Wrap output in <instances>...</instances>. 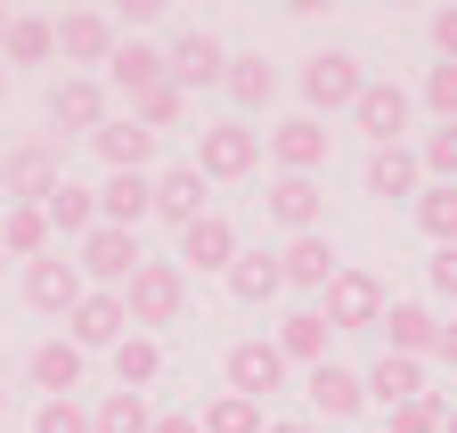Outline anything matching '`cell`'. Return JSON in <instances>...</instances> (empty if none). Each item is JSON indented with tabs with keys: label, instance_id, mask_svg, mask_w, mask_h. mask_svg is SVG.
Returning a JSON list of instances; mask_svg holds the SVG:
<instances>
[{
	"label": "cell",
	"instance_id": "cell-1",
	"mask_svg": "<svg viewBox=\"0 0 457 433\" xmlns=\"http://www.w3.org/2000/svg\"><path fill=\"white\" fill-rule=\"evenodd\" d=\"M384 311H392V295H384L376 270H360V262H343L335 279H327V295H319V319H327L335 336H368V328H384Z\"/></svg>",
	"mask_w": 457,
	"mask_h": 433
},
{
	"label": "cell",
	"instance_id": "cell-2",
	"mask_svg": "<svg viewBox=\"0 0 457 433\" xmlns=\"http://www.w3.org/2000/svg\"><path fill=\"white\" fill-rule=\"evenodd\" d=\"M123 303H131V328H139V336H155V328H180V311H188V270L147 254V262L131 270Z\"/></svg>",
	"mask_w": 457,
	"mask_h": 433
},
{
	"label": "cell",
	"instance_id": "cell-3",
	"mask_svg": "<svg viewBox=\"0 0 457 433\" xmlns=\"http://www.w3.org/2000/svg\"><path fill=\"white\" fill-rule=\"evenodd\" d=\"M409 123H417V90L392 74H368V90L352 98V131L368 147H409Z\"/></svg>",
	"mask_w": 457,
	"mask_h": 433
},
{
	"label": "cell",
	"instance_id": "cell-4",
	"mask_svg": "<svg viewBox=\"0 0 457 433\" xmlns=\"http://www.w3.org/2000/svg\"><path fill=\"white\" fill-rule=\"evenodd\" d=\"M295 90H303V106H311V115L327 123V115H352V98L368 90V74H360V58H352V49H319V58H303Z\"/></svg>",
	"mask_w": 457,
	"mask_h": 433
},
{
	"label": "cell",
	"instance_id": "cell-5",
	"mask_svg": "<svg viewBox=\"0 0 457 433\" xmlns=\"http://www.w3.org/2000/svg\"><path fill=\"white\" fill-rule=\"evenodd\" d=\"M188 164H196L204 180H253V172H262V131L237 123V115H228V123H204Z\"/></svg>",
	"mask_w": 457,
	"mask_h": 433
},
{
	"label": "cell",
	"instance_id": "cell-6",
	"mask_svg": "<svg viewBox=\"0 0 457 433\" xmlns=\"http://www.w3.org/2000/svg\"><path fill=\"white\" fill-rule=\"evenodd\" d=\"M139 262H147L139 229H106V221H98V229L74 246V270H82V287H106V295H123Z\"/></svg>",
	"mask_w": 457,
	"mask_h": 433
},
{
	"label": "cell",
	"instance_id": "cell-7",
	"mask_svg": "<svg viewBox=\"0 0 457 433\" xmlns=\"http://www.w3.org/2000/svg\"><path fill=\"white\" fill-rule=\"evenodd\" d=\"M220 385L245 393V401H270V393L286 385V352H278L270 336H237V344L220 352Z\"/></svg>",
	"mask_w": 457,
	"mask_h": 433
},
{
	"label": "cell",
	"instance_id": "cell-8",
	"mask_svg": "<svg viewBox=\"0 0 457 433\" xmlns=\"http://www.w3.org/2000/svg\"><path fill=\"white\" fill-rule=\"evenodd\" d=\"M262 147H270V164H278V172L319 180V172H327V147H335V131H327L319 115H286V123H278Z\"/></svg>",
	"mask_w": 457,
	"mask_h": 433
},
{
	"label": "cell",
	"instance_id": "cell-9",
	"mask_svg": "<svg viewBox=\"0 0 457 433\" xmlns=\"http://www.w3.org/2000/svg\"><path fill=\"white\" fill-rule=\"evenodd\" d=\"M57 180H66V164H57L49 139H17L9 155H0V196H9V204H41Z\"/></svg>",
	"mask_w": 457,
	"mask_h": 433
},
{
	"label": "cell",
	"instance_id": "cell-10",
	"mask_svg": "<svg viewBox=\"0 0 457 433\" xmlns=\"http://www.w3.org/2000/svg\"><path fill=\"white\" fill-rule=\"evenodd\" d=\"M245 254V237H237V221H228V212H196V221L180 229V270H204V279H228V262Z\"/></svg>",
	"mask_w": 457,
	"mask_h": 433
},
{
	"label": "cell",
	"instance_id": "cell-11",
	"mask_svg": "<svg viewBox=\"0 0 457 433\" xmlns=\"http://www.w3.org/2000/svg\"><path fill=\"white\" fill-rule=\"evenodd\" d=\"M49 123L90 139L98 123H114V90H106L98 74H66V82H49Z\"/></svg>",
	"mask_w": 457,
	"mask_h": 433
},
{
	"label": "cell",
	"instance_id": "cell-12",
	"mask_svg": "<svg viewBox=\"0 0 457 433\" xmlns=\"http://www.w3.org/2000/svg\"><path fill=\"white\" fill-rule=\"evenodd\" d=\"M123 336H131V303L106 295V287H90V295L66 311V344H82V352H114Z\"/></svg>",
	"mask_w": 457,
	"mask_h": 433
},
{
	"label": "cell",
	"instance_id": "cell-13",
	"mask_svg": "<svg viewBox=\"0 0 457 433\" xmlns=\"http://www.w3.org/2000/svg\"><path fill=\"white\" fill-rule=\"evenodd\" d=\"M82 376H90V352L66 344V336L33 344V360H25V385H33L41 401H74V393H82Z\"/></svg>",
	"mask_w": 457,
	"mask_h": 433
},
{
	"label": "cell",
	"instance_id": "cell-14",
	"mask_svg": "<svg viewBox=\"0 0 457 433\" xmlns=\"http://www.w3.org/2000/svg\"><path fill=\"white\" fill-rule=\"evenodd\" d=\"M82 295H90V287H82L74 254H41V262H25V303H33L41 319H66Z\"/></svg>",
	"mask_w": 457,
	"mask_h": 433
},
{
	"label": "cell",
	"instance_id": "cell-15",
	"mask_svg": "<svg viewBox=\"0 0 457 433\" xmlns=\"http://www.w3.org/2000/svg\"><path fill=\"white\" fill-rule=\"evenodd\" d=\"M114 41H123V25H114L106 9H66L57 17V58L66 66H106Z\"/></svg>",
	"mask_w": 457,
	"mask_h": 433
},
{
	"label": "cell",
	"instance_id": "cell-16",
	"mask_svg": "<svg viewBox=\"0 0 457 433\" xmlns=\"http://www.w3.org/2000/svg\"><path fill=\"white\" fill-rule=\"evenodd\" d=\"M163 74L180 82V90H212V82L228 74V49H220L204 25H188V33H171V49H163Z\"/></svg>",
	"mask_w": 457,
	"mask_h": 433
},
{
	"label": "cell",
	"instance_id": "cell-17",
	"mask_svg": "<svg viewBox=\"0 0 457 433\" xmlns=\"http://www.w3.org/2000/svg\"><path fill=\"white\" fill-rule=\"evenodd\" d=\"M147 180H155V221H171V229H188L196 212H212V180L196 164H163Z\"/></svg>",
	"mask_w": 457,
	"mask_h": 433
},
{
	"label": "cell",
	"instance_id": "cell-18",
	"mask_svg": "<svg viewBox=\"0 0 457 433\" xmlns=\"http://www.w3.org/2000/svg\"><path fill=\"white\" fill-rule=\"evenodd\" d=\"M303 393H311V409H319V417H335V425H352V417L368 409L360 368H343V360H319V368L303 376Z\"/></svg>",
	"mask_w": 457,
	"mask_h": 433
},
{
	"label": "cell",
	"instance_id": "cell-19",
	"mask_svg": "<svg viewBox=\"0 0 457 433\" xmlns=\"http://www.w3.org/2000/svg\"><path fill=\"white\" fill-rule=\"evenodd\" d=\"M368 196H384V204H417V188H425V164H417V139L409 147H368Z\"/></svg>",
	"mask_w": 457,
	"mask_h": 433
},
{
	"label": "cell",
	"instance_id": "cell-20",
	"mask_svg": "<svg viewBox=\"0 0 457 433\" xmlns=\"http://www.w3.org/2000/svg\"><path fill=\"white\" fill-rule=\"evenodd\" d=\"M155 147H163V139H155V131H139L131 115H114V123H98V131H90V155H98L106 172H147V164H155Z\"/></svg>",
	"mask_w": 457,
	"mask_h": 433
},
{
	"label": "cell",
	"instance_id": "cell-21",
	"mask_svg": "<svg viewBox=\"0 0 457 433\" xmlns=\"http://www.w3.org/2000/svg\"><path fill=\"white\" fill-rule=\"evenodd\" d=\"M262 212H270L286 237H311V229H319V212H327V196H319V180L278 172V180H270V196H262Z\"/></svg>",
	"mask_w": 457,
	"mask_h": 433
},
{
	"label": "cell",
	"instance_id": "cell-22",
	"mask_svg": "<svg viewBox=\"0 0 457 433\" xmlns=\"http://www.w3.org/2000/svg\"><path fill=\"white\" fill-rule=\"evenodd\" d=\"M278 270H286V287H303V295H327V279L343 270V254H335V237H327V229H311V237H286Z\"/></svg>",
	"mask_w": 457,
	"mask_h": 433
},
{
	"label": "cell",
	"instance_id": "cell-23",
	"mask_svg": "<svg viewBox=\"0 0 457 433\" xmlns=\"http://www.w3.org/2000/svg\"><path fill=\"white\" fill-rule=\"evenodd\" d=\"M98 221H106V229H139V221H155V180H147V172H106V188H98Z\"/></svg>",
	"mask_w": 457,
	"mask_h": 433
},
{
	"label": "cell",
	"instance_id": "cell-24",
	"mask_svg": "<svg viewBox=\"0 0 457 433\" xmlns=\"http://www.w3.org/2000/svg\"><path fill=\"white\" fill-rule=\"evenodd\" d=\"M41 212H49V237L82 246V237L98 229V188H82V180H57V188L41 196Z\"/></svg>",
	"mask_w": 457,
	"mask_h": 433
},
{
	"label": "cell",
	"instance_id": "cell-25",
	"mask_svg": "<svg viewBox=\"0 0 457 433\" xmlns=\"http://www.w3.org/2000/svg\"><path fill=\"white\" fill-rule=\"evenodd\" d=\"M360 385H368V401L400 409V401H417V393H425V360H409V352H376Z\"/></svg>",
	"mask_w": 457,
	"mask_h": 433
},
{
	"label": "cell",
	"instance_id": "cell-26",
	"mask_svg": "<svg viewBox=\"0 0 457 433\" xmlns=\"http://www.w3.org/2000/svg\"><path fill=\"white\" fill-rule=\"evenodd\" d=\"M220 90H228V106H237V123H245V115H262V106L278 98V66H270V58H253V49H245V58H228Z\"/></svg>",
	"mask_w": 457,
	"mask_h": 433
},
{
	"label": "cell",
	"instance_id": "cell-27",
	"mask_svg": "<svg viewBox=\"0 0 457 433\" xmlns=\"http://www.w3.org/2000/svg\"><path fill=\"white\" fill-rule=\"evenodd\" d=\"M433 344H441V319H433L425 303H392V311H384V352L433 360Z\"/></svg>",
	"mask_w": 457,
	"mask_h": 433
},
{
	"label": "cell",
	"instance_id": "cell-28",
	"mask_svg": "<svg viewBox=\"0 0 457 433\" xmlns=\"http://www.w3.org/2000/svg\"><path fill=\"white\" fill-rule=\"evenodd\" d=\"M327 336H335V328L319 319V303H303V311H286V328H278L270 344L286 352V368H319V360H327Z\"/></svg>",
	"mask_w": 457,
	"mask_h": 433
},
{
	"label": "cell",
	"instance_id": "cell-29",
	"mask_svg": "<svg viewBox=\"0 0 457 433\" xmlns=\"http://www.w3.org/2000/svg\"><path fill=\"white\" fill-rule=\"evenodd\" d=\"M0 254H9V262H41V254H57L49 212H41V204H9V212H0Z\"/></svg>",
	"mask_w": 457,
	"mask_h": 433
},
{
	"label": "cell",
	"instance_id": "cell-30",
	"mask_svg": "<svg viewBox=\"0 0 457 433\" xmlns=\"http://www.w3.org/2000/svg\"><path fill=\"white\" fill-rule=\"evenodd\" d=\"M106 360H114V393H147L155 376H163V336H139V328H131Z\"/></svg>",
	"mask_w": 457,
	"mask_h": 433
},
{
	"label": "cell",
	"instance_id": "cell-31",
	"mask_svg": "<svg viewBox=\"0 0 457 433\" xmlns=\"http://www.w3.org/2000/svg\"><path fill=\"white\" fill-rule=\"evenodd\" d=\"M0 58H9V66H49V58H57V17H25V9H9Z\"/></svg>",
	"mask_w": 457,
	"mask_h": 433
},
{
	"label": "cell",
	"instance_id": "cell-32",
	"mask_svg": "<svg viewBox=\"0 0 457 433\" xmlns=\"http://www.w3.org/2000/svg\"><path fill=\"white\" fill-rule=\"evenodd\" d=\"M147 82H163V49H155V41H114V58H106V90L139 98Z\"/></svg>",
	"mask_w": 457,
	"mask_h": 433
},
{
	"label": "cell",
	"instance_id": "cell-33",
	"mask_svg": "<svg viewBox=\"0 0 457 433\" xmlns=\"http://www.w3.org/2000/svg\"><path fill=\"white\" fill-rule=\"evenodd\" d=\"M220 287H228V295H237V303L253 311V303L286 295V270H278V254H253V246H245L237 262H228V279H220Z\"/></svg>",
	"mask_w": 457,
	"mask_h": 433
},
{
	"label": "cell",
	"instance_id": "cell-34",
	"mask_svg": "<svg viewBox=\"0 0 457 433\" xmlns=\"http://www.w3.org/2000/svg\"><path fill=\"white\" fill-rule=\"evenodd\" d=\"M123 106H131V123H139V131H155V139H163L171 123H188V90L171 82V74H163V82H147V90H139V98H123Z\"/></svg>",
	"mask_w": 457,
	"mask_h": 433
},
{
	"label": "cell",
	"instance_id": "cell-35",
	"mask_svg": "<svg viewBox=\"0 0 457 433\" xmlns=\"http://www.w3.org/2000/svg\"><path fill=\"white\" fill-rule=\"evenodd\" d=\"M409 212H417V229H425L433 246H457V188H441V180H425Z\"/></svg>",
	"mask_w": 457,
	"mask_h": 433
},
{
	"label": "cell",
	"instance_id": "cell-36",
	"mask_svg": "<svg viewBox=\"0 0 457 433\" xmlns=\"http://www.w3.org/2000/svg\"><path fill=\"white\" fill-rule=\"evenodd\" d=\"M196 425H204V433H262L270 417H262V401H245V393H212V401L196 409Z\"/></svg>",
	"mask_w": 457,
	"mask_h": 433
},
{
	"label": "cell",
	"instance_id": "cell-37",
	"mask_svg": "<svg viewBox=\"0 0 457 433\" xmlns=\"http://www.w3.org/2000/svg\"><path fill=\"white\" fill-rule=\"evenodd\" d=\"M90 433H155L147 393H106V401L90 409Z\"/></svg>",
	"mask_w": 457,
	"mask_h": 433
},
{
	"label": "cell",
	"instance_id": "cell-38",
	"mask_svg": "<svg viewBox=\"0 0 457 433\" xmlns=\"http://www.w3.org/2000/svg\"><path fill=\"white\" fill-rule=\"evenodd\" d=\"M417 164H425V180L457 188V123H433V131L417 139Z\"/></svg>",
	"mask_w": 457,
	"mask_h": 433
},
{
	"label": "cell",
	"instance_id": "cell-39",
	"mask_svg": "<svg viewBox=\"0 0 457 433\" xmlns=\"http://www.w3.org/2000/svg\"><path fill=\"white\" fill-rule=\"evenodd\" d=\"M384 417H392V433H441L449 425V393H417V401H400Z\"/></svg>",
	"mask_w": 457,
	"mask_h": 433
},
{
	"label": "cell",
	"instance_id": "cell-40",
	"mask_svg": "<svg viewBox=\"0 0 457 433\" xmlns=\"http://www.w3.org/2000/svg\"><path fill=\"white\" fill-rule=\"evenodd\" d=\"M417 98L433 106L441 123H457V66H425V82H417Z\"/></svg>",
	"mask_w": 457,
	"mask_h": 433
},
{
	"label": "cell",
	"instance_id": "cell-41",
	"mask_svg": "<svg viewBox=\"0 0 457 433\" xmlns=\"http://www.w3.org/2000/svg\"><path fill=\"white\" fill-rule=\"evenodd\" d=\"M33 433H90V409L82 401H41L33 409Z\"/></svg>",
	"mask_w": 457,
	"mask_h": 433
},
{
	"label": "cell",
	"instance_id": "cell-42",
	"mask_svg": "<svg viewBox=\"0 0 457 433\" xmlns=\"http://www.w3.org/2000/svg\"><path fill=\"white\" fill-rule=\"evenodd\" d=\"M425 287H433L441 303H457V246H433V262H425Z\"/></svg>",
	"mask_w": 457,
	"mask_h": 433
},
{
	"label": "cell",
	"instance_id": "cell-43",
	"mask_svg": "<svg viewBox=\"0 0 457 433\" xmlns=\"http://www.w3.org/2000/svg\"><path fill=\"white\" fill-rule=\"evenodd\" d=\"M433 49H441V66H457V0H449V9H433Z\"/></svg>",
	"mask_w": 457,
	"mask_h": 433
},
{
	"label": "cell",
	"instance_id": "cell-44",
	"mask_svg": "<svg viewBox=\"0 0 457 433\" xmlns=\"http://www.w3.org/2000/svg\"><path fill=\"white\" fill-rule=\"evenodd\" d=\"M155 433H204L196 409H155Z\"/></svg>",
	"mask_w": 457,
	"mask_h": 433
},
{
	"label": "cell",
	"instance_id": "cell-45",
	"mask_svg": "<svg viewBox=\"0 0 457 433\" xmlns=\"http://www.w3.org/2000/svg\"><path fill=\"white\" fill-rule=\"evenodd\" d=\"M262 433H319V425H311V417H270Z\"/></svg>",
	"mask_w": 457,
	"mask_h": 433
},
{
	"label": "cell",
	"instance_id": "cell-46",
	"mask_svg": "<svg viewBox=\"0 0 457 433\" xmlns=\"http://www.w3.org/2000/svg\"><path fill=\"white\" fill-rule=\"evenodd\" d=\"M433 360H449V368H457V319H449V328H441V344H433Z\"/></svg>",
	"mask_w": 457,
	"mask_h": 433
},
{
	"label": "cell",
	"instance_id": "cell-47",
	"mask_svg": "<svg viewBox=\"0 0 457 433\" xmlns=\"http://www.w3.org/2000/svg\"><path fill=\"white\" fill-rule=\"evenodd\" d=\"M441 433H457V401H449V425H441Z\"/></svg>",
	"mask_w": 457,
	"mask_h": 433
},
{
	"label": "cell",
	"instance_id": "cell-48",
	"mask_svg": "<svg viewBox=\"0 0 457 433\" xmlns=\"http://www.w3.org/2000/svg\"><path fill=\"white\" fill-rule=\"evenodd\" d=\"M0 98H9V66H0Z\"/></svg>",
	"mask_w": 457,
	"mask_h": 433
},
{
	"label": "cell",
	"instance_id": "cell-49",
	"mask_svg": "<svg viewBox=\"0 0 457 433\" xmlns=\"http://www.w3.org/2000/svg\"><path fill=\"white\" fill-rule=\"evenodd\" d=\"M0 425H9V393H0Z\"/></svg>",
	"mask_w": 457,
	"mask_h": 433
},
{
	"label": "cell",
	"instance_id": "cell-50",
	"mask_svg": "<svg viewBox=\"0 0 457 433\" xmlns=\"http://www.w3.org/2000/svg\"><path fill=\"white\" fill-rule=\"evenodd\" d=\"M0 33H9V9H0Z\"/></svg>",
	"mask_w": 457,
	"mask_h": 433
},
{
	"label": "cell",
	"instance_id": "cell-51",
	"mask_svg": "<svg viewBox=\"0 0 457 433\" xmlns=\"http://www.w3.org/2000/svg\"><path fill=\"white\" fill-rule=\"evenodd\" d=\"M0 270H9V254H0Z\"/></svg>",
	"mask_w": 457,
	"mask_h": 433
}]
</instances>
